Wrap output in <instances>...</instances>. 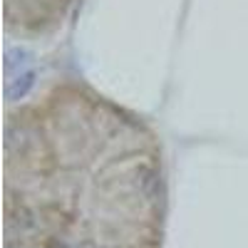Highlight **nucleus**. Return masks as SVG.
Here are the masks:
<instances>
[{
    "instance_id": "f257e3e1",
    "label": "nucleus",
    "mask_w": 248,
    "mask_h": 248,
    "mask_svg": "<svg viewBox=\"0 0 248 248\" xmlns=\"http://www.w3.org/2000/svg\"><path fill=\"white\" fill-rule=\"evenodd\" d=\"M164 196L152 127L85 82L8 112V248H161Z\"/></svg>"
},
{
    "instance_id": "f03ea898",
    "label": "nucleus",
    "mask_w": 248,
    "mask_h": 248,
    "mask_svg": "<svg viewBox=\"0 0 248 248\" xmlns=\"http://www.w3.org/2000/svg\"><path fill=\"white\" fill-rule=\"evenodd\" d=\"M77 0H5V25L23 37H43L62 25Z\"/></svg>"
}]
</instances>
